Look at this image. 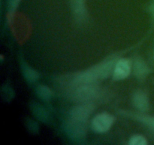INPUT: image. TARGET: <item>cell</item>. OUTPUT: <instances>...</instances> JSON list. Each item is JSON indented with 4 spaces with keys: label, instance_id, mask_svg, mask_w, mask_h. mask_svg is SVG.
<instances>
[{
    "label": "cell",
    "instance_id": "1",
    "mask_svg": "<svg viewBox=\"0 0 154 145\" xmlns=\"http://www.w3.org/2000/svg\"><path fill=\"white\" fill-rule=\"evenodd\" d=\"M117 57L111 56L105 59L96 66L90 67V69L74 74L71 79L70 83L72 85L81 84H91L96 83L99 79H106L111 72L114 70Z\"/></svg>",
    "mask_w": 154,
    "mask_h": 145
},
{
    "label": "cell",
    "instance_id": "2",
    "mask_svg": "<svg viewBox=\"0 0 154 145\" xmlns=\"http://www.w3.org/2000/svg\"><path fill=\"white\" fill-rule=\"evenodd\" d=\"M68 93L72 100L80 104L90 103L99 96V89L96 83L75 85H72Z\"/></svg>",
    "mask_w": 154,
    "mask_h": 145
},
{
    "label": "cell",
    "instance_id": "3",
    "mask_svg": "<svg viewBox=\"0 0 154 145\" xmlns=\"http://www.w3.org/2000/svg\"><path fill=\"white\" fill-rule=\"evenodd\" d=\"M65 131L67 135L77 142H81L86 138L87 121L77 120L69 118L65 124Z\"/></svg>",
    "mask_w": 154,
    "mask_h": 145
},
{
    "label": "cell",
    "instance_id": "4",
    "mask_svg": "<svg viewBox=\"0 0 154 145\" xmlns=\"http://www.w3.org/2000/svg\"><path fill=\"white\" fill-rule=\"evenodd\" d=\"M114 120V117L110 113H99L92 119L91 128L95 132L105 133L111 128Z\"/></svg>",
    "mask_w": 154,
    "mask_h": 145
},
{
    "label": "cell",
    "instance_id": "5",
    "mask_svg": "<svg viewBox=\"0 0 154 145\" xmlns=\"http://www.w3.org/2000/svg\"><path fill=\"white\" fill-rule=\"evenodd\" d=\"M94 105L90 103H81L72 107L69 113V118L81 121H88L90 115L94 111Z\"/></svg>",
    "mask_w": 154,
    "mask_h": 145
},
{
    "label": "cell",
    "instance_id": "6",
    "mask_svg": "<svg viewBox=\"0 0 154 145\" xmlns=\"http://www.w3.org/2000/svg\"><path fill=\"white\" fill-rule=\"evenodd\" d=\"M131 72V63L129 60L121 58L117 60L113 70V78L116 81L122 80L129 76Z\"/></svg>",
    "mask_w": 154,
    "mask_h": 145
},
{
    "label": "cell",
    "instance_id": "7",
    "mask_svg": "<svg viewBox=\"0 0 154 145\" xmlns=\"http://www.w3.org/2000/svg\"><path fill=\"white\" fill-rule=\"evenodd\" d=\"M132 103L135 108L141 112H147L150 110V101L146 92L142 90H138L133 94Z\"/></svg>",
    "mask_w": 154,
    "mask_h": 145
},
{
    "label": "cell",
    "instance_id": "8",
    "mask_svg": "<svg viewBox=\"0 0 154 145\" xmlns=\"http://www.w3.org/2000/svg\"><path fill=\"white\" fill-rule=\"evenodd\" d=\"M132 69L135 76L140 80L145 79L150 72V69L146 62L142 58L137 57L134 59L132 63Z\"/></svg>",
    "mask_w": 154,
    "mask_h": 145
},
{
    "label": "cell",
    "instance_id": "9",
    "mask_svg": "<svg viewBox=\"0 0 154 145\" xmlns=\"http://www.w3.org/2000/svg\"><path fill=\"white\" fill-rule=\"evenodd\" d=\"M72 11L76 19L84 21L87 18L86 0H70Z\"/></svg>",
    "mask_w": 154,
    "mask_h": 145
},
{
    "label": "cell",
    "instance_id": "10",
    "mask_svg": "<svg viewBox=\"0 0 154 145\" xmlns=\"http://www.w3.org/2000/svg\"><path fill=\"white\" fill-rule=\"evenodd\" d=\"M21 69L26 80L29 83H33L39 78V73L36 70L29 66L23 60H21Z\"/></svg>",
    "mask_w": 154,
    "mask_h": 145
},
{
    "label": "cell",
    "instance_id": "11",
    "mask_svg": "<svg viewBox=\"0 0 154 145\" xmlns=\"http://www.w3.org/2000/svg\"><path fill=\"white\" fill-rule=\"evenodd\" d=\"M31 110L33 114L38 119L43 122H48L49 120V116L45 109L41 104L38 103H33L31 104Z\"/></svg>",
    "mask_w": 154,
    "mask_h": 145
},
{
    "label": "cell",
    "instance_id": "12",
    "mask_svg": "<svg viewBox=\"0 0 154 145\" xmlns=\"http://www.w3.org/2000/svg\"><path fill=\"white\" fill-rule=\"evenodd\" d=\"M36 94L39 98L45 101H50L53 96V92L51 89L45 85H39L36 88Z\"/></svg>",
    "mask_w": 154,
    "mask_h": 145
},
{
    "label": "cell",
    "instance_id": "13",
    "mask_svg": "<svg viewBox=\"0 0 154 145\" xmlns=\"http://www.w3.org/2000/svg\"><path fill=\"white\" fill-rule=\"evenodd\" d=\"M129 145H147V140L144 136L135 134L130 137L129 141Z\"/></svg>",
    "mask_w": 154,
    "mask_h": 145
},
{
    "label": "cell",
    "instance_id": "14",
    "mask_svg": "<svg viewBox=\"0 0 154 145\" xmlns=\"http://www.w3.org/2000/svg\"><path fill=\"white\" fill-rule=\"evenodd\" d=\"M21 2V0H8V12L9 14H13L14 12L16 11V9L17 8L18 5H19L20 2Z\"/></svg>",
    "mask_w": 154,
    "mask_h": 145
},
{
    "label": "cell",
    "instance_id": "15",
    "mask_svg": "<svg viewBox=\"0 0 154 145\" xmlns=\"http://www.w3.org/2000/svg\"><path fill=\"white\" fill-rule=\"evenodd\" d=\"M28 127L30 128V131H33V132H37L38 130V125L33 120H29Z\"/></svg>",
    "mask_w": 154,
    "mask_h": 145
},
{
    "label": "cell",
    "instance_id": "16",
    "mask_svg": "<svg viewBox=\"0 0 154 145\" xmlns=\"http://www.w3.org/2000/svg\"><path fill=\"white\" fill-rule=\"evenodd\" d=\"M150 12H151L152 14H153V17L154 18V0H153V2H152L151 4H150Z\"/></svg>",
    "mask_w": 154,
    "mask_h": 145
},
{
    "label": "cell",
    "instance_id": "17",
    "mask_svg": "<svg viewBox=\"0 0 154 145\" xmlns=\"http://www.w3.org/2000/svg\"><path fill=\"white\" fill-rule=\"evenodd\" d=\"M151 128H152V129L154 130V118H153V126L151 127Z\"/></svg>",
    "mask_w": 154,
    "mask_h": 145
},
{
    "label": "cell",
    "instance_id": "18",
    "mask_svg": "<svg viewBox=\"0 0 154 145\" xmlns=\"http://www.w3.org/2000/svg\"><path fill=\"white\" fill-rule=\"evenodd\" d=\"M153 60H154V51H153Z\"/></svg>",
    "mask_w": 154,
    "mask_h": 145
}]
</instances>
